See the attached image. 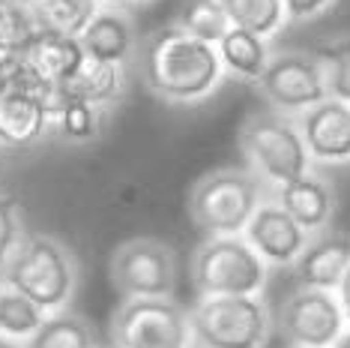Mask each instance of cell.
Masks as SVG:
<instances>
[{
	"instance_id": "obj_13",
	"label": "cell",
	"mask_w": 350,
	"mask_h": 348,
	"mask_svg": "<svg viewBox=\"0 0 350 348\" xmlns=\"http://www.w3.org/2000/svg\"><path fill=\"white\" fill-rule=\"evenodd\" d=\"M299 132L314 162L341 165L350 162V102L326 97L306 108L299 117Z\"/></svg>"
},
{
	"instance_id": "obj_31",
	"label": "cell",
	"mask_w": 350,
	"mask_h": 348,
	"mask_svg": "<svg viewBox=\"0 0 350 348\" xmlns=\"http://www.w3.org/2000/svg\"><path fill=\"white\" fill-rule=\"evenodd\" d=\"M336 295H338V300H341V310H345V319H347V327H350V267L345 271V276H341Z\"/></svg>"
},
{
	"instance_id": "obj_5",
	"label": "cell",
	"mask_w": 350,
	"mask_h": 348,
	"mask_svg": "<svg viewBox=\"0 0 350 348\" xmlns=\"http://www.w3.org/2000/svg\"><path fill=\"white\" fill-rule=\"evenodd\" d=\"M195 348H267L275 330L260 295L198 297L189 310Z\"/></svg>"
},
{
	"instance_id": "obj_34",
	"label": "cell",
	"mask_w": 350,
	"mask_h": 348,
	"mask_svg": "<svg viewBox=\"0 0 350 348\" xmlns=\"http://www.w3.org/2000/svg\"><path fill=\"white\" fill-rule=\"evenodd\" d=\"M288 348H297V345H288Z\"/></svg>"
},
{
	"instance_id": "obj_16",
	"label": "cell",
	"mask_w": 350,
	"mask_h": 348,
	"mask_svg": "<svg viewBox=\"0 0 350 348\" xmlns=\"http://www.w3.org/2000/svg\"><path fill=\"white\" fill-rule=\"evenodd\" d=\"M87 58L81 49V39L66 34H36L27 42V49L18 54V60L33 73L39 82L60 87L69 75L81 66Z\"/></svg>"
},
{
	"instance_id": "obj_4",
	"label": "cell",
	"mask_w": 350,
	"mask_h": 348,
	"mask_svg": "<svg viewBox=\"0 0 350 348\" xmlns=\"http://www.w3.org/2000/svg\"><path fill=\"white\" fill-rule=\"evenodd\" d=\"M264 201V180L252 169L206 171L189 192V219L204 237L243 234Z\"/></svg>"
},
{
	"instance_id": "obj_19",
	"label": "cell",
	"mask_w": 350,
	"mask_h": 348,
	"mask_svg": "<svg viewBox=\"0 0 350 348\" xmlns=\"http://www.w3.org/2000/svg\"><path fill=\"white\" fill-rule=\"evenodd\" d=\"M216 51H219V60H221L225 73L240 78V82H252V84L258 82L260 73H264L269 63L267 39L252 34V30H243V27H230L216 42Z\"/></svg>"
},
{
	"instance_id": "obj_23",
	"label": "cell",
	"mask_w": 350,
	"mask_h": 348,
	"mask_svg": "<svg viewBox=\"0 0 350 348\" xmlns=\"http://www.w3.org/2000/svg\"><path fill=\"white\" fill-rule=\"evenodd\" d=\"M99 0H42L36 18V34H66L81 36L87 21L96 15Z\"/></svg>"
},
{
	"instance_id": "obj_33",
	"label": "cell",
	"mask_w": 350,
	"mask_h": 348,
	"mask_svg": "<svg viewBox=\"0 0 350 348\" xmlns=\"http://www.w3.org/2000/svg\"><path fill=\"white\" fill-rule=\"evenodd\" d=\"M0 348H25L21 343H15V339H10V336H3L0 334Z\"/></svg>"
},
{
	"instance_id": "obj_20",
	"label": "cell",
	"mask_w": 350,
	"mask_h": 348,
	"mask_svg": "<svg viewBox=\"0 0 350 348\" xmlns=\"http://www.w3.org/2000/svg\"><path fill=\"white\" fill-rule=\"evenodd\" d=\"M21 345L25 348H96L99 336L84 315L57 310L45 315L39 330Z\"/></svg>"
},
{
	"instance_id": "obj_25",
	"label": "cell",
	"mask_w": 350,
	"mask_h": 348,
	"mask_svg": "<svg viewBox=\"0 0 350 348\" xmlns=\"http://www.w3.org/2000/svg\"><path fill=\"white\" fill-rule=\"evenodd\" d=\"M314 58L321 63L326 93L332 99L350 102V34L323 42L321 49H314Z\"/></svg>"
},
{
	"instance_id": "obj_6",
	"label": "cell",
	"mask_w": 350,
	"mask_h": 348,
	"mask_svg": "<svg viewBox=\"0 0 350 348\" xmlns=\"http://www.w3.org/2000/svg\"><path fill=\"white\" fill-rule=\"evenodd\" d=\"M240 150L249 169L273 189L312 169L299 123L273 108L245 117L240 126Z\"/></svg>"
},
{
	"instance_id": "obj_35",
	"label": "cell",
	"mask_w": 350,
	"mask_h": 348,
	"mask_svg": "<svg viewBox=\"0 0 350 348\" xmlns=\"http://www.w3.org/2000/svg\"><path fill=\"white\" fill-rule=\"evenodd\" d=\"M96 348H102V345H96Z\"/></svg>"
},
{
	"instance_id": "obj_15",
	"label": "cell",
	"mask_w": 350,
	"mask_h": 348,
	"mask_svg": "<svg viewBox=\"0 0 350 348\" xmlns=\"http://www.w3.org/2000/svg\"><path fill=\"white\" fill-rule=\"evenodd\" d=\"M350 267V234L341 232H317L306 243L302 256L293 264L297 286L336 291L341 276Z\"/></svg>"
},
{
	"instance_id": "obj_9",
	"label": "cell",
	"mask_w": 350,
	"mask_h": 348,
	"mask_svg": "<svg viewBox=\"0 0 350 348\" xmlns=\"http://www.w3.org/2000/svg\"><path fill=\"white\" fill-rule=\"evenodd\" d=\"M60 105L57 87L39 82L18 60L10 87L0 93V145L25 147L45 136Z\"/></svg>"
},
{
	"instance_id": "obj_36",
	"label": "cell",
	"mask_w": 350,
	"mask_h": 348,
	"mask_svg": "<svg viewBox=\"0 0 350 348\" xmlns=\"http://www.w3.org/2000/svg\"><path fill=\"white\" fill-rule=\"evenodd\" d=\"M111 348H114V345H111Z\"/></svg>"
},
{
	"instance_id": "obj_10",
	"label": "cell",
	"mask_w": 350,
	"mask_h": 348,
	"mask_svg": "<svg viewBox=\"0 0 350 348\" xmlns=\"http://www.w3.org/2000/svg\"><path fill=\"white\" fill-rule=\"evenodd\" d=\"M275 330L288 345L297 348H332L347 327L345 310L336 291L299 286L284 297L275 315Z\"/></svg>"
},
{
	"instance_id": "obj_22",
	"label": "cell",
	"mask_w": 350,
	"mask_h": 348,
	"mask_svg": "<svg viewBox=\"0 0 350 348\" xmlns=\"http://www.w3.org/2000/svg\"><path fill=\"white\" fill-rule=\"evenodd\" d=\"M225 6L230 27L252 30L258 36H273L284 27L288 12H284V0H219Z\"/></svg>"
},
{
	"instance_id": "obj_11",
	"label": "cell",
	"mask_w": 350,
	"mask_h": 348,
	"mask_svg": "<svg viewBox=\"0 0 350 348\" xmlns=\"http://www.w3.org/2000/svg\"><path fill=\"white\" fill-rule=\"evenodd\" d=\"M254 84H258L260 97L267 99V105L282 114H302L306 108L329 97L314 51L269 54L267 69Z\"/></svg>"
},
{
	"instance_id": "obj_7",
	"label": "cell",
	"mask_w": 350,
	"mask_h": 348,
	"mask_svg": "<svg viewBox=\"0 0 350 348\" xmlns=\"http://www.w3.org/2000/svg\"><path fill=\"white\" fill-rule=\"evenodd\" d=\"M114 348H195L189 310L174 297H126L111 319Z\"/></svg>"
},
{
	"instance_id": "obj_21",
	"label": "cell",
	"mask_w": 350,
	"mask_h": 348,
	"mask_svg": "<svg viewBox=\"0 0 350 348\" xmlns=\"http://www.w3.org/2000/svg\"><path fill=\"white\" fill-rule=\"evenodd\" d=\"M45 312L36 300H30L27 295H21L18 288L0 282V334L25 343L39 330V324L45 321Z\"/></svg>"
},
{
	"instance_id": "obj_32",
	"label": "cell",
	"mask_w": 350,
	"mask_h": 348,
	"mask_svg": "<svg viewBox=\"0 0 350 348\" xmlns=\"http://www.w3.org/2000/svg\"><path fill=\"white\" fill-rule=\"evenodd\" d=\"M332 348H350V327L341 330V336L332 343Z\"/></svg>"
},
{
	"instance_id": "obj_17",
	"label": "cell",
	"mask_w": 350,
	"mask_h": 348,
	"mask_svg": "<svg viewBox=\"0 0 350 348\" xmlns=\"http://www.w3.org/2000/svg\"><path fill=\"white\" fill-rule=\"evenodd\" d=\"M123 90H126L123 63H108L96 58H84L81 66L57 87L60 99H81L99 108L114 105L123 97Z\"/></svg>"
},
{
	"instance_id": "obj_12",
	"label": "cell",
	"mask_w": 350,
	"mask_h": 348,
	"mask_svg": "<svg viewBox=\"0 0 350 348\" xmlns=\"http://www.w3.org/2000/svg\"><path fill=\"white\" fill-rule=\"evenodd\" d=\"M243 237L269 267H293L306 243L312 240V234L275 199L258 204V210L252 213V219L243 228Z\"/></svg>"
},
{
	"instance_id": "obj_8",
	"label": "cell",
	"mask_w": 350,
	"mask_h": 348,
	"mask_svg": "<svg viewBox=\"0 0 350 348\" xmlns=\"http://www.w3.org/2000/svg\"><path fill=\"white\" fill-rule=\"evenodd\" d=\"M108 279L126 297H174L180 282V258L159 237H129L111 252Z\"/></svg>"
},
{
	"instance_id": "obj_2",
	"label": "cell",
	"mask_w": 350,
	"mask_h": 348,
	"mask_svg": "<svg viewBox=\"0 0 350 348\" xmlns=\"http://www.w3.org/2000/svg\"><path fill=\"white\" fill-rule=\"evenodd\" d=\"M0 282L36 300L45 312L66 310L78 288V261L72 249L51 234L27 232L3 267Z\"/></svg>"
},
{
	"instance_id": "obj_30",
	"label": "cell",
	"mask_w": 350,
	"mask_h": 348,
	"mask_svg": "<svg viewBox=\"0 0 350 348\" xmlns=\"http://www.w3.org/2000/svg\"><path fill=\"white\" fill-rule=\"evenodd\" d=\"M15 66H18V54H3L0 51V93L10 87L12 75H15Z\"/></svg>"
},
{
	"instance_id": "obj_24",
	"label": "cell",
	"mask_w": 350,
	"mask_h": 348,
	"mask_svg": "<svg viewBox=\"0 0 350 348\" xmlns=\"http://www.w3.org/2000/svg\"><path fill=\"white\" fill-rule=\"evenodd\" d=\"M51 126L66 141L84 145V141H93L99 136V129H102V108L90 105V102H81V99H60Z\"/></svg>"
},
{
	"instance_id": "obj_27",
	"label": "cell",
	"mask_w": 350,
	"mask_h": 348,
	"mask_svg": "<svg viewBox=\"0 0 350 348\" xmlns=\"http://www.w3.org/2000/svg\"><path fill=\"white\" fill-rule=\"evenodd\" d=\"M33 36H36V30L27 21V15L12 0H0V51L21 54Z\"/></svg>"
},
{
	"instance_id": "obj_1",
	"label": "cell",
	"mask_w": 350,
	"mask_h": 348,
	"mask_svg": "<svg viewBox=\"0 0 350 348\" xmlns=\"http://www.w3.org/2000/svg\"><path fill=\"white\" fill-rule=\"evenodd\" d=\"M221 60L216 45L195 39L183 27H165L141 45V78L156 99L192 105L221 84Z\"/></svg>"
},
{
	"instance_id": "obj_18",
	"label": "cell",
	"mask_w": 350,
	"mask_h": 348,
	"mask_svg": "<svg viewBox=\"0 0 350 348\" xmlns=\"http://www.w3.org/2000/svg\"><path fill=\"white\" fill-rule=\"evenodd\" d=\"M78 39L87 58L108 63H126L135 51V27L123 10H96Z\"/></svg>"
},
{
	"instance_id": "obj_3",
	"label": "cell",
	"mask_w": 350,
	"mask_h": 348,
	"mask_svg": "<svg viewBox=\"0 0 350 348\" xmlns=\"http://www.w3.org/2000/svg\"><path fill=\"white\" fill-rule=\"evenodd\" d=\"M189 282L195 297L264 295L269 264L254 252L243 234L204 237L189 261Z\"/></svg>"
},
{
	"instance_id": "obj_29",
	"label": "cell",
	"mask_w": 350,
	"mask_h": 348,
	"mask_svg": "<svg viewBox=\"0 0 350 348\" xmlns=\"http://www.w3.org/2000/svg\"><path fill=\"white\" fill-rule=\"evenodd\" d=\"M332 3L336 0H284V12H288L291 21H308L326 12Z\"/></svg>"
},
{
	"instance_id": "obj_28",
	"label": "cell",
	"mask_w": 350,
	"mask_h": 348,
	"mask_svg": "<svg viewBox=\"0 0 350 348\" xmlns=\"http://www.w3.org/2000/svg\"><path fill=\"white\" fill-rule=\"evenodd\" d=\"M27 234L25 228V210H21L18 199L12 195H0V267L10 261L21 237Z\"/></svg>"
},
{
	"instance_id": "obj_26",
	"label": "cell",
	"mask_w": 350,
	"mask_h": 348,
	"mask_svg": "<svg viewBox=\"0 0 350 348\" xmlns=\"http://www.w3.org/2000/svg\"><path fill=\"white\" fill-rule=\"evenodd\" d=\"M177 27L192 34L195 39H204V42L216 45L230 30V18L219 0H192V3L183 10Z\"/></svg>"
},
{
	"instance_id": "obj_14",
	"label": "cell",
	"mask_w": 350,
	"mask_h": 348,
	"mask_svg": "<svg viewBox=\"0 0 350 348\" xmlns=\"http://www.w3.org/2000/svg\"><path fill=\"white\" fill-rule=\"evenodd\" d=\"M273 192H275L273 199L282 204L308 234L326 232L332 223V216H336V208H338L336 186H332L326 177L312 174V171H306L302 177H293L288 184L275 186Z\"/></svg>"
}]
</instances>
